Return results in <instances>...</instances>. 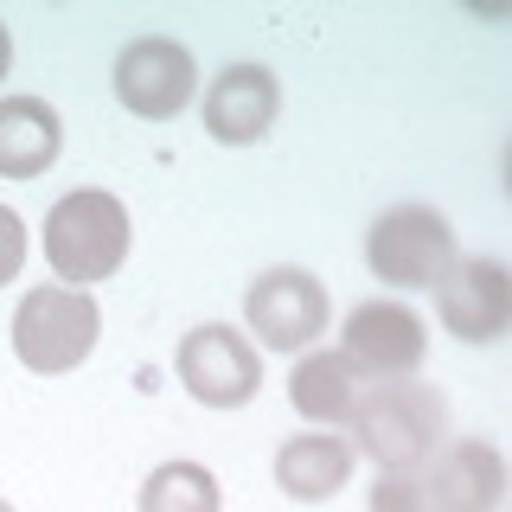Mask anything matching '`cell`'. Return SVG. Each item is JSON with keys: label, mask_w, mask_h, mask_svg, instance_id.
<instances>
[{"label": "cell", "mask_w": 512, "mask_h": 512, "mask_svg": "<svg viewBox=\"0 0 512 512\" xmlns=\"http://www.w3.org/2000/svg\"><path fill=\"white\" fill-rule=\"evenodd\" d=\"M96 346V301L84 288H32L13 314V352H20L26 372H71L84 365Z\"/></svg>", "instance_id": "4"}, {"label": "cell", "mask_w": 512, "mask_h": 512, "mask_svg": "<svg viewBox=\"0 0 512 512\" xmlns=\"http://www.w3.org/2000/svg\"><path fill=\"white\" fill-rule=\"evenodd\" d=\"M436 314L455 340L487 346L512 327V276L500 256H468V263H448V276L436 282Z\"/></svg>", "instance_id": "8"}, {"label": "cell", "mask_w": 512, "mask_h": 512, "mask_svg": "<svg viewBox=\"0 0 512 512\" xmlns=\"http://www.w3.org/2000/svg\"><path fill=\"white\" fill-rule=\"evenodd\" d=\"M244 314L256 327V340L276 346V352H308L314 333L327 327V288L308 269L282 263V269H263L244 295Z\"/></svg>", "instance_id": "6"}, {"label": "cell", "mask_w": 512, "mask_h": 512, "mask_svg": "<svg viewBox=\"0 0 512 512\" xmlns=\"http://www.w3.org/2000/svg\"><path fill=\"white\" fill-rule=\"evenodd\" d=\"M20 263H26V224L0 205V282L20 276Z\"/></svg>", "instance_id": "17"}, {"label": "cell", "mask_w": 512, "mask_h": 512, "mask_svg": "<svg viewBox=\"0 0 512 512\" xmlns=\"http://www.w3.org/2000/svg\"><path fill=\"white\" fill-rule=\"evenodd\" d=\"M180 384L205 410H237L263 391V359H256V346L237 327L205 320V327H192L180 340Z\"/></svg>", "instance_id": "5"}, {"label": "cell", "mask_w": 512, "mask_h": 512, "mask_svg": "<svg viewBox=\"0 0 512 512\" xmlns=\"http://www.w3.org/2000/svg\"><path fill=\"white\" fill-rule=\"evenodd\" d=\"M346 423H352L359 455L378 461V474H404V468H423V461L442 448V436H448V397L436 391V384L391 378V384H378L372 397H359Z\"/></svg>", "instance_id": "1"}, {"label": "cell", "mask_w": 512, "mask_h": 512, "mask_svg": "<svg viewBox=\"0 0 512 512\" xmlns=\"http://www.w3.org/2000/svg\"><path fill=\"white\" fill-rule=\"evenodd\" d=\"M192 90H199V64H192V52L180 39H135V45H122V58H116L122 109H135V116H148V122H167V116H180V109L192 103Z\"/></svg>", "instance_id": "9"}, {"label": "cell", "mask_w": 512, "mask_h": 512, "mask_svg": "<svg viewBox=\"0 0 512 512\" xmlns=\"http://www.w3.org/2000/svg\"><path fill=\"white\" fill-rule=\"evenodd\" d=\"M7 64H13V32L0 26V77H7Z\"/></svg>", "instance_id": "18"}, {"label": "cell", "mask_w": 512, "mask_h": 512, "mask_svg": "<svg viewBox=\"0 0 512 512\" xmlns=\"http://www.w3.org/2000/svg\"><path fill=\"white\" fill-rule=\"evenodd\" d=\"M352 480V442L340 436H295L276 448V487L288 500H333Z\"/></svg>", "instance_id": "13"}, {"label": "cell", "mask_w": 512, "mask_h": 512, "mask_svg": "<svg viewBox=\"0 0 512 512\" xmlns=\"http://www.w3.org/2000/svg\"><path fill=\"white\" fill-rule=\"evenodd\" d=\"M45 256L64 276V288H90L103 276H116L128 256V212L116 192L103 186H77L45 212Z\"/></svg>", "instance_id": "2"}, {"label": "cell", "mask_w": 512, "mask_h": 512, "mask_svg": "<svg viewBox=\"0 0 512 512\" xmlns=\"http://www.w3.org/2000/svg\"><path fill=\"white\" fill-rule=\"evenodd\" d=\"M276 109H282V84H276L269 64H224L212 84H205V128L218 141H231V148L263 141Z\"/></svg>", "instance_id": "10"}, {"label": "cell", "mask_w": 512, "mask_h": 512, "mask_svg": "<svg viewBox=\"0 0 512 512\" xmlns=\"http://www.w3.org/2000/svg\"><path fill=\"white\" fill-rule=\"evenodd\" d=\"M372 512H442V506H436V493H429L423 468H404V474H378Z\"/></svg>", "instance_id": "16"}, {"label": "cell", "mask_w": 512, "mask_h": 512, "mask_svg": "<svg viewBox=\"0 0 512 512\" xmlns=\"http://www.w3.org/2000/svg\"><path fill=\"white\" fill-rule=\"evenodd\" d=\"M141 512H218V480L199 461H167L141 480Z\"/></svg>", "instance_id": "15"}, {"label": "cell", "mask_w": 512, "mask_h": 512, "mask_svg": "<svg viewBox=\"0 0 512 512\" xmlns=\"http://www.w3.org/2000/svg\"><path fill=\"white\" fill-rule=\"evenodd\" d=\"M365 263L391 288H429L455 263V231H448L436 205H391L365 231Z\"/></svg>", "instance_id": "3"}, {"label": "cell", "mask_w": 512, "mask_h": 512, "mask_svg": "<svg viewBox=\"0 0 512 512\" xmlns=\"http://www.w3.org/2000/svg\"><path fill=\"white\" fill-rule=\"evenodd\" d=\"M340 359L352 378H416V359H423V320L397 301H359L346 314V333H340Z\"/></svg>", "instance_id": "7"}, {"label": "cell", "mask_w": 512, "mask_h": 512, "mask_svg": "<svg viewBox=\"0 0 512 512\" xmlns=\"http://www.w3.org/2000/svg\"><path fill=\"white\" fill-rule=\"evenodd\" d=\"M423 480L436 493L442 512H493L506 493V468H500V448L493 442H455L436 448L423 461Z\"/></svg>", "instance_id": "11"}, {"label": "cell", "mask_w": 512, "mask_h": 512, "mask_svg": "<svg viewBox=\"0 0 512 512\" xmlns=\"http://www.w3.org/2000/svg\"><path fill=\"white\" fill-rule=\"evenodd\" d=\"M288 397H295V410L314 416V423H346L352 404H359V378L346 372L340 352H308V359L288 372Z\"/></svg>", "instance_id": "14"}, {"label": "cell", "mask_w": 512, "mask_h": 512, "mask_svg": "<svg viewBox=\"0 0 512 512\" xmlns=\"http://www.w3.org/2000/svg\"><path fill=\"white\" fill-rule=\"evenodd\" d=\"M0 512H13V506H7V500H0Z\"/></svg>", "instance_id": "19"}, {"label": "cell", "mask_w": 512, "mask_h": 512, "mask_svg": "<svg viewBox=\"0 0 512 512\" xmlns=\"http://www.w3.org/2000/svg\"><path fill=\"white\" fill-rule=\"evenodd\" d=\"M64 148V122L39 96H7L0 103V173L7 180H39Z\"/></svg>", "instance_id": "12"}]
</instances>
